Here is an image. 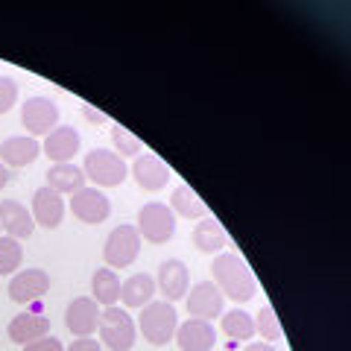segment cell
I'll list each match as a JSON object with an SVG mask.
<instances>
[{
    "label": "cell",
    "instance_id": "1",
    "mask_svg": "<svg viewBox=\"0 0 351 351\" xmlns=\"http://www.w3.org/2000/svg\"><path fill=\"white\" fill-rule=\"evenodd\" d=\"M211 272H214V284L219 287V293L228 295L232 302L243 304V302L258 295L255 272L246 267V261L240 258L237 252H223V255H217L211 263Z\"/></svg>",
    "mask_w": 351,
    "mask_h": 351
},
{
    "label": "cell",
    "instance_id": "2",
    "mask_svg": "<svg viewBox=\"0 0 351 351\" xmlns=\"http://www.w3.org/2000/svg\"><path fill=\"white\" fill-rule=\"evenodd\" d=\"M138 328L144 339L149 346H167L173 343V334L179 328V313L170 302H149L141 307V316H138Z\"/></svg>",
    "mask_w": 351,
    "mask_h": 351
},
{
    "label": "cell",
    "instance_id": "3",
    "mask_svg": "<svg viewBox=\"0 0 351 351\" xmlns=\"http://www.w3.org/2000/svg\"><path fill=\"white\" fill-rule=\"evenodd\" d=\"M100 339L108 351H132V346L138 343V325L129 316L126 307H103L100 311Z\"/></svg>",
    "mask_w": 351,
    "mask_h": 351
},
{
    "label": "cell",
    "instance_id": "4",
    "mask_svg": "<svg viewBox=\"0 0 351 351\" xmlns=\"http://www.w3.org/2000/svg\"><path fill=\"white\" fill-rule=\"evenodd\" d=\"M82 170H85V179H91L94 184H100V188H117V184H123L126 176H129L126 161L120 158L114 149L108 152V149H100V147L85 152Z\"/></svg>",
    "mask_w": 351,
    "mask_h": 351
},
{
    "label": "cell",
    "instance_id": "5",
    "mask_svg": "<svg viewBox=\"0 0 351 351\" xmlns=\"http://www.w3.org/2000/svg\"><path fill=\"white\" fill-rule=\"evenodd\" d=\"M141 255V234L132 223L117 226L112 234L106 237V246H103V258H106V267L108 269H126L138 261Z\"/></svg>",
    "mask_w": 351,
    "mask_h": 351
},
{
    "label": "cell",
    "instance_id": "6",
    "mask_svg": "<svg viewBox=\"0 0 351 351\" xmlns=\"http://www.w3.org/2000/svg\"><path fill=\"white\" fill-rule=\"evenodd\" d=\"M138 234L149 243H167L176 234V214L164 202H147L138 214Z\"/></svg>",
    "mask_w": 351,
    "mask_h": 351
},
{
    "label": "cell",
    "instance_id": "7",
    "mask_svg": "<svg viewBox=\"0 0 351 351\" xmlns=\"http://www.w3.org/2000/svg\"><path fill=\"white\" fill-rule=\"evenodd\" d=\"M21 123L29 132V138L38 141L41 135H50L59 126V108L50 97H29L21 108Z\"/></svg>",
    "mask_w": 351,
    "mask_h": 351
},
{
    "label": "cell",
    "instance_id": "8",
    "mask_svg": "<svg viewBox=\"0 0 351 351\" xmlns=\"http://www.w3.org/2000/svg\"><path fill=\"white\" fill-rule=\"evenodd\" d=\"M9 299L18 302V304H32V302H38L44 299V295L50 293V276L44 269L38 267H32V269H21L15 272L12 278H9Z\"/></svg>",
    "mask_w": 351,
    "mask_h": 351
},
{
    "label": "cell",
    "instance_id": "9",
    "mask_svg": "<svg viewBox=\"0 0 351 351\" xmlns=\"http://www.w3.org/2000/svg\"><path fill=\"white\" fill-rule=\"evenodd\" d=\"M156 287L164 293V299H167L170 304L184 299L188 290H191V269H188V263L179 261V258L161 261L158 272H156Z\"/></svg>",
    "mask_w": 351,
    "mask_h": 351
},
{
    "label": "cell",
    "instance_id": "10",
    "mask_svg": "<svg viewBox=\"0 0 351 351\" xmlns=\"http://www.w3.org/2000/svg\"><path fill=\"white\" fill-rule=\"evenodd\" d=\"M71 211L76 219H82L85 226H100L108 219V214H112V199L97 188H82L73 193Z\"/></svg>",
    "mask_w": 351,
    "mask_h": 351
},
{
    "label": "cell",
    "instance_id": "11",
    "mask_svg": "<svg viewBox=\"0 0 351 351\" xmlns=\"http://www.w3.org/2000/svg\"><path fill=\"white\" fill-rule=\"evenodd\" d=\"M184 299H188V313H191V319H205V322H211L214 316H223V299H226V295L219 293V287H217L214 281H199V284H193Z\"/></svg>",
    "mask_w": 351,
    "mask_h": 351
},
{
    "label": "cell",
    "instance_id": "12",
    "mask_svg": "<svg viewBox=\"0 0 351 351\" xmlns=\"http://www.w3.org/2000/svg\"><path fill=\"white\" fill-rule=\"evenodd\" d=\"M64 325H68V331L76 339L91 337L97 328H100V304H97L94 299H88V295L73 299L68 304V311H64Z\"/></svg>",
    "mask_w": 351,
    "mask_h": 351
},
{
    "label": "cell",
    "instance_id": "13",
    "mask_svg": "<svg viewBox=\"0 0 351 351\" xmlns=\"http://www.w3.org/2000/svg\"><path fill=\"white\" fill-rule=\"evenodd\" d=\"M173 343L179 346V351H211L217 343V331L205 319H188L176 328Z\"/></svg>",
    "mask_w": 351,
    "mask_h": 351
},
{
    "label": "cell",
    "instance_id": "14",
    "mask_svg": "<svg viewBox=\"0 0 351 351\" xmlns=\"http://www.w3.org/2000/svg\"><path fill=\"white\" fill-rule=\"evenodd\" d=\"M64 199L62 193H56L53 188H38L32 193V219L41 226V228H59L62 219H64Z\"/></svg>",
    "mask_w": 351,
    "mask_h": 351
},
{
    "label": "cell",
    "instance_id": "15",
    "mask_svg": "<svg viewBox=\"0 0 351 351\" xmlns=\"http://www.w3.org/2000/svg\"><path fill=\"white\" fill-rule=\"evenodd\" d=\"M41 152L47 156L53 164H68L76 152H80V132L73 126H56L50 135H44V144Z\"/></svg>",
    "mask_w": 351,
    "mask_h": 351
},
{
    "label": "cell",
    "instance_id": "16",
    "mask_svg": "<svg viewBox=\"0 0 351 351\" xmlns=\"http://www.w3.org/2000/svg\"><path fill=\"white\" fill-rule=\"evenodd\" d=\"M132 176H135V182L141 184L144 191H161L164 184L170 182V167L164 164V158L152 156V152H141L132 164Z\"/></svg>",
    "mask_w": 351,
    "mask_h": 351
},
{
    "label": "cell",
    "instance_id": "17",
    "mask_svg": "<svg viewBox=\"0 0 351 351\" xmlns=\"http://www.w3.org/2000/svg\"><path fill=\"white\" fill-rule=\"evenodd\" d=\"M0 228L6 232V237L27 240L32 232H36V219H32V214L21 202L3 199L0 202Z\"/></svg>",
    "mask_w": 351,
    "mask_h": 351
},
{
    "label": "cell",
    "instance_id": "18",
    "mask_svg": "<svg viewBox=\"0 0 351 351\" xmlns=\"http://www.w3.org/2000/svg\"><path fill=\"white\" fill-rule=\"evenodd\" d=\"M41 156V144L36 138L29 135H15V138H6L3 144H0V161L6 164V167H27Z\"/></svg>",
    "mask_w": 351,
    "mask_h": 351
},
{
    "label": "cell",
    "instance_id": "19",
    "mask_svg": "<svg viewBox=\"0 0 351 351\" xmlns=\"http://www.w3.org/2000/svg\"><path fill=\"white\" fill-rule=\"evenodd\" d=\"M6 334H9L12 343L27 346V343H32V339L50 334V319L47 316H41V313H18L15 319L9 322Z\"/></svg>",
    "mask_w": 351,
    "mask_h": 351
},
{
    "label": "cell",
    "instance_id": "20",
    "mask_svg": "<svg viewBox=\"0 0 351 351\" xmlns=\"http://www.w3.org/2000/svg\"><path fill=\"white\" fill-rule=\"evenodd\" d=\"M152 295H156V278L147 276V272H135V276L126 278L123 287H120V302H123L126 311L149 304Z\"/></svg>",
    "mask_w": 351,
    "mask_h": 351
},
{
    "label": "cell",
    "instance_id": "21",
    "mask_svg": "<svg viewBox=\"0 0 351 351\" xmlns=\"http://www.w3.org/2000/svg\"><path fill=\"white\" fill-rule=\"evenodd\" d=\"M47 188H53L56 193H76V191H82L85 188V170L82 167H76L73 161L68 164H53V167L47 170Z\"/></svg>",
    "mask_w": 351,
    "mask_h": 351
},
{
    "label": "cell",
    "instance_id": "22",
    "mask_svg": "<svg viewBox=\"0 0 351 351\" xmlns=\"http://www.w3.org/2000/svg\"><path fill=\"white\" fill-rule=\"evenodd\" d=\"M193 246L199 249V252H219V249H226L228 246V234H226V228L217 223L214 217H202L199 223L193 226Z\"/></svg>",
    "mask_w": 351,
    "mask_h": 351
},
{
    "label": "cell",
    "instance_id": "23",
    "mask_svg": "<svg viewBox=\"0 0 351 351\" xmlns=\"http://www.w3.org/2000/svg\"><path fill=\"white\" fill-rule=\"evenodd\" d=\"M167 208H170L173 214L188 217V219H202V217H208V205H205V199L191 188V184H179V188L173 191Z\"/></svg>",
    "mask_w": 351,
    "mask_h": 351
},
{
    "label": "cell",
    "instance_id": "24",
    "mask_svg": "<svg viewBox=\"0 0 351 351\" xmlns=\"http://www.w3.org/2000/svg\"><path fill=\"white\" fill-rule=\"evenodd\" d=\"M120 287H123V281L117 278L114 269H97L94 278H91V299L103 307H114L120 302Z\"/></svg>",
    "mask_w": 351,
    "mask_h": 351
},
{
    "label": "cell",
    "instance_id": "25",
    "mask_svg": "<svg viewBox=\"0 0 351 351\" xmlns=\"http://www.w3.org/2000/svg\"><path fill=\"white\" fill-rule=\"evenodd\" d=\"M223 334L232 339H240V343H249V339L255 337V319H252L246 311L234 307V311H228L223 316Z\"/></svg>",
    "mask_w": 351,
    "mask_h": 351
},
{
    "label": "cell",
    "instance_id": "26",
    "mask_svg": "<svg viewBox=\"0 0 351 351\" xmlns=\"http://www.w3.org/2000/svg\"><path fill=\"white\" fill-rule=\"evenodd\" d=\"M255 334H261L269 346L276 343V339H281V337H284L281 322H278V313L272 311V304H263L261 311H258V316H255Z\"/></svg>",
    "mask_w": 351,
    "mask_h": 351
},
{
    "label": "cell",
    "instance_id": "27",
    "mask_svg": "<svg viewBox=\"0 0 351 351\" xmlns=\"http://www.w3.org/2000/svg\"><path fill=\"white\" fill-rule=\"evenodd\" d=\"M24 261V249L15 237H0V276H12V272L21 267Z\"/></svg>",
    "mask_w": 351,
    "mask_h": 351
},
{
    "label": "cell",
    "instance_id": "28",
    "mask_svg": "<svg viewBox=\"0 0 351 351\" xmlns=\"http://www.w3.org/2000/svg\"><path fill=\"white\" fill-rule=\"evenodd\" d=\"M112 144H114V152L120 158H138L141 152H144V144L132 135L129 129H123V126H112Z\"/></svg>",
    "mask_w": 351,
    "mask_h": 351
},
{
    "label": "cell",
    "instance_id": "29",
    "mask_svg": "<svg viewBox=\"0 0 351 351\" xmlns=\"http://www.w3.org/2000/svg\"><path fill=\"white\" fill-rule=\"evenodd\" d=\"M18 103V82L9 76H0V114L12 112V106Z\"/></svg>",
    "mask_w": 351,
    "mask_h": 351
},
{
    "label": "cell",
    "instance_id": "30",
    "mask_svg": "<svg viewBox=\"0 0 351 351\" xmlns=\"http://www.w3.org/2000/svg\"><path fill=\"white\" fill-rule=\"evenodd\" d=\"M24 351H64V348H62V339L47 334V337H38V339H32V343H27Z\"/></svg>",
    "mask_w": 351,
    "mask_h": 351
},
{
    "label": "cell",
    "instance_id": "31",
    "mask_svg": "<svg viewBox=\"0 0 351 351\" xmlns=\"http://www.w3.org/2000/svg\"><path fill=\"white\" fill-rule=\"evenodd\" d=\"M64 351H103V346L97 343V339H91V337H80V339H73Z\"/></svg>",
    "mask_w": 351,
    "mask_h": 351
},
{
    "label": "cell",
    "instance_id": "32",
    "mask_svg": "<svg viewBox=\"0 0 351 351\" xmlns=\"http://www.w3.org/2000/svg\"><path fill=\"white\" fill-rule=\"evenodd\" d=\"M82 117L85 120H91V123H108V117L106 114H100V112H97V108H91V106H82Z\"/></svg>",
    "mask_w": 351,
    "mask_h": 351
},
{
    "label": "cell",
    "instance_id": "33",
    "mask_svg": "<svg viewBox=\"0 0 351 351\" xmlns=\"http://www.w3.org/2000/svg\"><path fill=\"white\" fill-rule=\"evenodd\" d=\"M243 351H276L269 343H249V346H243Z\"/></svg>",
    "mask_w": 351,
    "mask_h": 351
},
{
    "label": "cell",
    "instance_id": "34",
    "mask_svg": "<svg viewBox=\"0 0 351 351\" xmlns=\"http://www.w3.org/2000/svg\"><path fill=\"white\" fill-rule=\"evenodd\" d=\"M6 184H9V167H6L3 161H0V191H3Z\"/></svg>",
    "mask_w": 351,
    "mask_h": 351
},
{
    "label": "cell",
    "instance_id": "35",
    "mask_svg": "<svg viewBox=\"0 0 351 351\" xmlns=\"http://www.w3.org/2000/svg\"><path fill=\"white\" fill-rule=\"evenodd\" d=\"M0 232H3V228H0Z\"/></svg>",
    "mask_w": 351,
    "mask_h": 351
}]
</instances>
